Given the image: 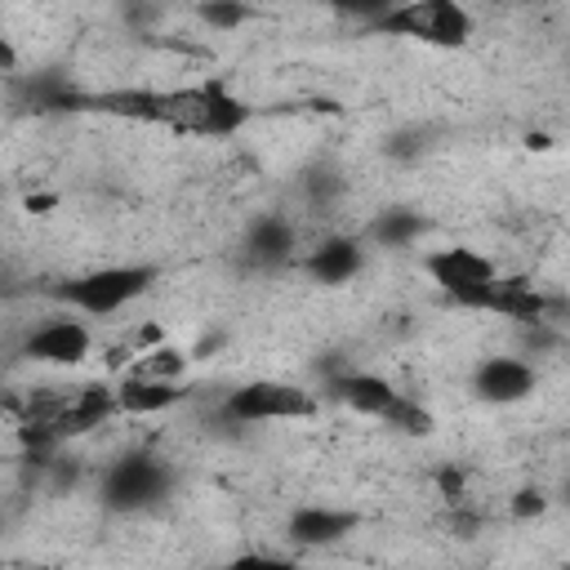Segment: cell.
I'll list each match as a JSON object with an SVG mask.
<instances>
[{
	"label": "cell",
	"mask_w": 570,
	"mask_h": 570,
	"mask_svg": "<svg viewBox=\"0 0 570 570\" xmlns=\"http://www.w3.org/2000/svg\"><path fill=\"white\" fill-rule=\"evenodd\" d=\"M85 102L107 116H120L134 125H156V129L187 134V138H232L249 125V102L240 94H232V85L223 76H205L196 85H174V89L120 85V89H102Z\"/></svg>",
	"instance_id": "1"
},
{
	"label": "cell",
	"mask_w": 570,
	"mask_h": 570,
	"mask_svg": "<svg viewBox=\"0 0 570 570\" xmlns=\"http://www.w3.org/2000/svg\"><path fill=\"white\" fill-rule=\"evenodd\" d=\"M379 31L387 36H405V40H419L428 49H463L476 31L472 13L454 0H410V4H396V9H383L374 18Z\"/></svg>",
	"instance_id": "2"
},
{
	"label": "cell",
	"mask_w": 570,
	"mask_h": 570,
	"mask_svg": "<svg viewBox=\"0 0 570 570\" xmlns=\"http://www.w3.org/2000/svg\"><path fill=\"white\" fill-rule=\"evenodd\" d=\"M423 272L436 281V289L463 307V312H490V294H494V281L503 276L494 267V258H485L481 249L472 245H445L436 254L423 258Z\"/></svg>",
	"instance_id": "3"
},
{
	"label": "cell",
	"mask_w": 570,
	"mask_h": 570,
	"mask_svg": "<svg viewBox=\"0 0 570 570\" xmlns=\"http://www.w3.org/2000/svg\"><path fill=\"white\" fill-rule=\"evenodd\" d=\"M151 281H156V263H116V267L71 276L67 285H58V298L89 316H116L120 307L142 298L151 289Z\"/></svg>",
	"instance_id": "4"
},
{
	"label": "cell",
	"mask_w": 570,
	"mask_h": 570,
	"mask_svg": "<svg viewBox=\"0 0 570 570\" xmlns=\"http://www.w3.org/2000/svg\"><path fill=\"white\" fill-rule=\"evenodd\" d=\"M223 414L232 423H272V419L289 423V419H312L316 396L298 383H285V379H254L223 401Z\"/></svg>",
	"instance_id": "5"
},
{
	"label": "cell",
	"mask_w": 570,
	"mask_h": 570,
	"mask_svg": "<svg viewBox=\"0 0 570 570\" xmlns=\"http://www.w3.org/2000/svg\"><path fill=\"white\" fill-rule=\"evenodd\" d=\"M169 490V468L156 454H125L102 476V499L111 512H142Z\"/></svg>",
	"instance_id": "6"
},
{
	"label": "cell",
	"mask_w": 570,
	"mask_h": 570,
	"mask_svg": "<svg viewBox=\"0 0 570 570\" xmlns=\"http://www.w3.org/2000/svg\"><path fill=\"white\" fill-rule=\"evenodd\" d=\"M89 347H94V334H89L85 321L53 316V321H45V325H36L27 334V347L22 352L31 361H40V365H80L89 356Z\"/></svg>",
	"instance_id": "7"
},
{
	"label": "cell",
	"mask_w": 570,
	"mask_h": 570,
	"mask_svg": "<svg viewBox=\"0 0 570 570\" xmlns=\"http://www.w3.org/2000/svg\"><path fill=\"white\" fill-rule=\"evenodd\" d=\"M534 383H539V374L521 356H485L472 370V392L481 401H490V405H517V401H525L534 392Z\"/></svg>",
	"instance_id": "8"
},
{
	"label": "cell",
	"mask_w": 570,
	"mask_h": 570,
	"mask_svg": "<svg viewBox=\"0 0 570 570\" xmlns=\"http://www.w3.org/2000/svg\"><path fill=\"white\" fill-rule=\"evenodd\" d=\"M356 512L347 508H330V503H303L285 517V539L298 548H334L338 539H347L356 530Z\"/></svg>",
	"instance_id": "9"
},
{
	"label": "cell",
	"mask_w": 570,
	"mask_h": 570,
	"mask_svg": "<svg viewBox=\"0 0 570 570\" xmlns=\"http://www.w3.org/2000/svg\"><path fill=\"white\" fill-rule=\"evenodd\" d=\"M330 392L347 405V410H356V414H365V419H387V410L396 405V387L383 379V374H374V370H347V374H338L334 383H330Z\"/></svg>",
	"instance_id": "10"
},
{
	"label": "cell",
	"mask_w": 570,
	"mask_h": 570,
	"mask_svg": "<svg viewBox=\"0 0 570 570\" xmlns=\"http://www.w3.org/2000/svg\"><path fill=\"white\" fill-rule=\"evenodd\" d=\"M552 312V298L530 281V276H499L490 294V316L517 321V325H539Z\"/></svg>",
	"instance_id": "11"
},
{
	"label": "cell",
	"mask_w": 570,
	"mask_h": 570,
	"mask_svg": "<svg viewBox=\"0 0 570 570\" xmlns=\"http://www.w3.org/2000/svg\"><path fill=\"white\" fill-rule=\"evenodd\" d=\"M116 414H125L116 383H80L76 396H71V410H67V419H62V441H67V436L98 432V428H107Z\"/></svg>",
	"instance_id": "12"
},
{
	"label": "cell",
	"mask_w": 570,
	"mask_h": 570,
	"mask_svg": "<svg viewBox=\"0 0 570 570\" xmlns=\"http://www.w3.org/2000/svg\"><path fill=\"white\" fill-rule=\"evenodd\" d=\"M289 254H294V227H289L285 218L263 214V218L249 223V236H245V258H249V267L276 272V267L289 263Z\"/></svg>",
	"instance_id": "13"
},
{
	"label": "cell",
	"mask_w": 570,
	"mask_h": 570,
	"mask_svg": "<svg viewBox=\"0 0 570 570\" xmlns=\"http://www.w3.org/2000/svg\"><path fill=\"white\" fill-rule=\"evenodd\" d=\"M361 263H365V254H361L356 236H330L307 254V276L316 285H347L361 272Z\"/></svg>",
	"instance_id": "14"
},
{
	"label": "cell",
	"mask_w": 570,
	"mask_h": 570,
	"mask_svg": "<svg viewBox=\"0 0 570 570\" xmlns=\"http://www.w3.org/2000/svg\"><path fill=\"white\" fill-rule=\"evenodd\" d=\"M116 392H120V410L125 414H165L183 396L178 383H147V379H120Z\"/></svg>",
	"instance_id": "15"
},
{
	"label": "cell",
	"mask_w": 570,
	"mask_h": 570,
	"mask_svg": "<svg viewBox=\"0 0 570 570\" xmlns=\"http://www.w3.org/2000/svg\"><path fill=\"white\" fill-rule=\"evenodd\" d=\"M191 356L178 347V343H160L142 356H134V365L125 370V379H147V383H178L187 374Z\"/></svg>",
	"instance_id": "16"
},
{
	"label": "cell",
	"mask_w": 570,
	"mask_h": 570,
	"mask_svg": "<svg viewBox=\"0 0 570 570\" xmlns=\"http://www.w3.org/2000/svg\"><path fill=\"white\" fill-rule=\"evenodd\" d=\"M428 232V218L414 209H387L370 223V240H379L383 249H405L410 240H419Z\"/></svg>",
	"instance_id": "17"
},
{
	"label": "cell",
	"mask_w": 570,
	"mask_h": 570,
	"mask_svg": "<svg viewBox=\"0 0 570 570\" xmlns=\"http://www.w3.org/2000/svg\"><path fill=\"white\" fill-rule=\"evenodd\" d=\"M383 423H387L392 432H401V436H428V432L436 428V423H432V414H428L414 396H405V392L396 396V405L387 410V419H383Z\"/></svg>",
	"instance_id": "18"
},
{
	"label": "cell",
	"mask_w": 570,
	"mask_h": 570,
	"mask_svg": "<svg viewBox=\"0 0 570 570\" xmlns=\"http://www.w3.org/2000/svg\"><path fill=\"white\" fill-rule=\"evenodd\" d=\"M196 13H200V22H209L214 31H236V27H245V22L254 18V9H249V4H227V0L200 4Z\"/></svg>",
	"instance_id": "19"
},
{
	"label": "cell",
	"mask_w": 570,
	"mask_h": 570,
	"mask_svg": "<svg viewBox=\"0 0 570 570\" xmlns=\"http://www.w3.org/2000/svg\"><path fill=\"white\" fill-rule=\"evenodd\" d=\"M436 485H441L445 503H463V494H468V476H463V468H459V463L441 468V472H436Z\"/></svg>",
	"instance_id": "20"
},
{
	"label": "cell",
	"mask_w": 570,
	"mask_h": 570,
	"mask_svg": "<svg viewBox=\"0 0 570 570\" xmlns=\"http://www.w3.org/2000/svg\"><path fill=\"white\" fill-rule=\"evenodd\" d=\"M227 570H303V566L298 561H281V557H267V552H249V557L227 561Z\"/></svg>",
	"instance_id": "21"
},
{
	"label": "cell",
	"mask_w": 570,
	"mask_h": 570,
	"mask_svg": "<svg viewBox=\"0 0 570 570\" xmlns=\"http://www.w3.org/2000/svg\"><path fill=\"white\" fill-rule=\"evenodd\" d=\"M543 508H548V499H543V490H534V485H525V490H517V494H512V517H517V521L539 517Z\"/></svg>",
	"instance_id": "22"
},
{
	"label": "cell",
	"mask_w": 570,
	"mask_h": 570,
	"mask_svg": "<svg viewBox=\"0 0 570 570\" xmlns=\"http://www.w3.org/2000/svg\"><path fill=\"white\" fill-rule=\"evenodd\" d=\"M0 71H4V76H13V71H18V49H13V40H9V36H0Z\"/></svg>",
	"instance_id": "23"
},
{
	"label": "cell",
	"mask_w": 570,
	"mask_h": 570,
	"mask_svg": "<svg viewBox=\"0 0 570 570\" xmlns=\"http://www.w3.org/2000/svg\"><path fill=\"white\" fill-rule=\"evenodd\" d=\"M566 499H570V476H566Z\"/></svg>",
	"instance_id": "24"
}]
</instances>
